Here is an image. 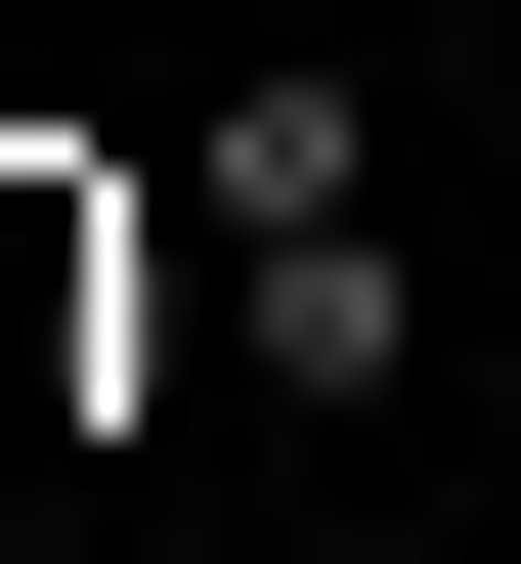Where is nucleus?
I'll use <instances>...</instances> for the list:
<instances>
[{
	"label": "nucleus",
	"instance_id": "obj_1",
	"mask_svg": "<svg viewBox=\"0 0 521 564\" xmlns=\"http://www.w3.org/2000/svg\"><path fill=\"white\" fill-rule=\"evenodd\" d=\"M174 174H218V391L391 434V87H348V44H261V87H218Z\"/></svg>",
	"mask_w": 521,
	"mask_h": 564
},
{
	"label": "nucleus",
	"instance_id": "obj_2",
	"mask_svg": "<svg viewBox=\"0 0 521 564\" xmlns=\"http://www.w3.org/2000/svg\"><path fill=\"white\" fill-rule=\"evenodd\" d=\"M218 391V261H174L87 131H0V434H174Z\"/></svg>",
	"mask_w": 521,
	"mask_h": 564
},
{
	"label": "nucleus",
	"instance_id": "obj_3",
	"mask_svg": "<svg viewBox=\"0 0 521 564\" xmlns=\"http://www.w3.org/2000/svg\"><path fill=\"white\" fill-rule=\"evenodd\" d=\"M304 564H478V521H304Z\"/></svg>",
	"mask_w": 521,
	"mask_h": 564
}]
</instances>
